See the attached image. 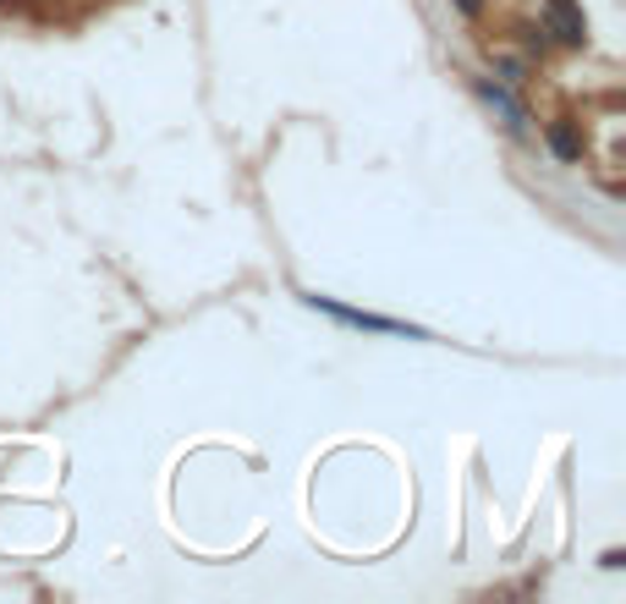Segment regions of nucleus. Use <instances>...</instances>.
<instances>
[{"label": "nucleus", "instance_id": "1", "mask_svg": "<svg viewBox=\"0 0 626 604\" xmlns=\"http://www.w3.org/2000/svg\"><path fill=\"white\" fill-rule=\"evenodd\" d=\"M319 313H330V319H341V324H357V330H379V335H424V330H407V324H396V319H379V313H363V308H341V302L330 298H309Z\"/></svg>", "mask_w": 626, "mask_h": 604}, {"label": "nucleus", "instance_id": "2", "mask_svg": "<svg viewBox=\"0 0 626 604\" xmlns=\"http://www.w3.org/2000/svg\"><path fill=\"white\" fill-rule=\"evenodd\" d=\"M544 17H550V33L566 39V44H583L588 39V17L577 11V0H544Z\"/></svg>", "mask_w": 626, "mask_h": 604}, {"label": "nucleus", "instance_id": "3", "mask_svg": "<svg viewBox=\"0 0 626 604\" xmlns=\"http://www.w3.org/2000/svg\"><path fill=\"white\" fill-rule=\"evenodd\" d=\"M550 149L561 154V159H577V154H583V138H577V127H572V122H555V127H550Z\"/></svg>", "mask_w": 626, "mask_h": 604}, {"label": "nucleus", "instance_id": "4", "mask_svg": "<svg viewBox=\"0 0 626 604\" xmlns=\"http://www.w3.org/2000/svg\"><path fill=\"white\" fill-rule=\"evenodd\" d=\"M457 6H462L468 17H478V11H483V0H457Z\"/></svg>", "mask_w": 626, "mask_h": 604}]
</instances>
